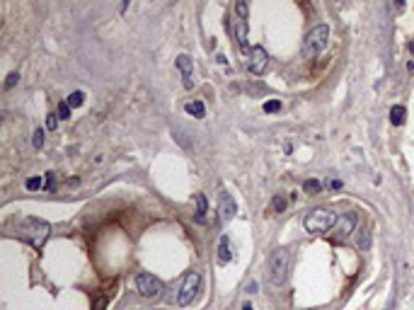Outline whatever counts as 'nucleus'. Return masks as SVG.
<instances>
[{
    "label": "nucleus",
    "instance_id": "nucleus-11",
    "mask_svg": "<svg viewBox=\"0 0 414 310\" xmlns=\"http://www.w3.org/2000/svg\"><path fill=\"white\" fill-rule=\"evenodd\" d=\"M356 221H358V216H356L354 211H349V213L339 216V221H337V226H334V230H337L339 235H349V233H354Z\"/></svg>",
    "mask_w": 414,
    "mask_h": 310
},
{
    "label": "nucleus",
    "instance_id": "nucleus-29",
    "mask_svg": "<svg viewBox=\"0 0 414 310\" xmlns=\"http://www.w3.org/2000/svg\"><path fill=\"white\" fill-rule=\"evenodd\" d=\"M242 310H255V308H252L250 303H245V306H242Z\"/></svg>",
    "mask_w": 414,
    "mask_h": 310
},
{
    "label": "nucleus",
    "instance_id": "nucleus-25",
    "mask_svg": "<svg viewBox=\"0 0 414 310\" xmlns=\"http://www.w3.org/2000/svg\"><path fill=\"white\" fill-rule=\"evenodd\" d=\"M104 308H107V296H99L95 301V310H104Z\"/></svg>",
    "mask_w": 414,
    "mask_h": 310
},
{
    "label": "nucleus",
    "instance_id": "nucleus-19",
    "mask_svg": "<svg viewBox=\"0 0 414 310\" xmlns=\"http://www.w3.org/2000/svg\"><path fill=\"white\" fill-rule=\"evenodd\" d=\"M25 187H27L30 192H36V189H44L46 184H44V179H41V177H30V179L25 182Z\"/></svg>",
    "mask_w": 414,
    "mask_h": 310
},
{
    "label": "nucleus",
    "instance_id": "nucleus-22",
    "mask_svg": "<svg viewBox=\"0 0 414 310\" xmlns=\"http://www.w3.org/2000/svg\"><path fill=\"white\" fill-rule=\"evenodd\" d=\"M59 119H70V104L68 102H61L59 104Z\"/></svg>",
    "mask_w": 414,
    "mask_h": 310
},
{
    "label": "nucleus",
    "instance_id": "nucleus-9",
    "mask_svg": "<svg viewBox=\"0 0 414 310\" xmlns=\"http://www.w3.org/2000/svg\"><path fill=\"white\" fill-rule=\"evenodd\" d=\"M175 66H177V70L182 73V83H184V87L191 90V87H194V63H191V58L187 56V54H182V56H177Z\"/></svg>",
    "mask_w": 414,
    "mask_h": 310
},
{
    "label": "nucleus",
    "instance_id": "nucleus-20",
    "mask_svg": "<svg viewBox=\"0 0 414 310\" xmlns=\"http://www.w3.org/2000/svg\"><path fill=\"white\" fill-rule=\"evenodd\" d=\"M32 145H34V148H41V145H44V129H36V131H34Z\"/></svg>",
    "mask_w": 414,
    "mask_h": 310
},
{
    "label": "nucleus",
    "instance_id": "nucleus-27",
    "mask_svg": "<svg viewBox=\"0 0 414 310\" xmlns=\"http://www.w3.org/2000/svg\"><path fill=\"white\" fill-rule=\"evenodd\" d=\"M327 187H329V189H342V182H339V179H329Z\"/></svg>",
    "mask_w": 414,
    "mask_h": 310
},
{
    "label": "nucleus",
    "instance_id": "nucleus-12",
    "mask_svg": "<svg viewBox=\"0 0 414 310\" xmlns=\"http://www.w3.org/2000/svg\"><path fill=\"white\" fill-rule=\"evenodd\" d=\"M233 259V252H230V238L228 235H221L218 240V262L221 264H228Z\"/></svg>",
    "mask_w": 414,
    "mask_h": 310
},
{
    "label": "nucleus",
    "instance_id": "nucleus-7",
    "mask_svg": "<svg viewBox=\"0 0 414 310\" xmlns=\"http://www.w3.org/2000/svg\"><path fill=\"white\" fill-rule=\"evenodd\" d=\"M235 12H237V25H235V39H237V46L242 51H247V2H237L235 5Z\"/></svg>",
    "mask_w": 414,
    "mask_h": 310
},
{
    "label": "nucleus",
    "instance_id": "nucleus-18",
    "mask_svg": "<svg viewBox=\"0 0 414 310\" xmlns=\"http://www.w3.org/2000/svg\"><path fill=\"white\" fill-rule=\"evenodd\" d=\"M303 189H305L308 194H320L322 184H320L318 179H308V182H303Z\"/></svg>",
    "mask_w": 414,
    "mask_h": 310
},
{
    "label": "nucleus",
    "instance_id": "nucleus-4",
    "mask_svg": "<svg viewBox=\"0 0 414 310\" xmlns=\"http://www.w3.org/2000/svg\"><path fill=\"white\" fill-rule=\"evenodd\" d=\"M327 44H329V27L327 25H318V27H313L305 34V39H303V54L308 58L320 56L327 49Z\"/></svg>",
    "mask_w": 414,
    "mask_h": 310
},
{
    "label": "nucleus",
    "instance_id": "nucleus-24",
    "mask_svg": "<svg viewBox=\"0 0 414 310\" xmlns=\"http://www.w3.org/2000/svg\"><path fill=\"white\" fill-rule=\"evenodd\" d=\"M17 80H20V75H17V73H10L7 80H5V90H12V87L17 85Z\"/></svg>",
    "mask_w": 414,
    "mask_h": 310
},
{
    "label": "nucleus",
    "instance_id": "nucleus-1",
    "mask_svg": "<svg viewBox=\"0 0 414 310\" xmlns=\"http://www.w3.org/2000/svg\"><path fill=\"white\" fill-rule=\"evenodd\" d=\"M49 235H51V226L46 221H41V218H27L17 228V238L25 240V242H30L32 247H36V250H41L46 245Z\"/></svg>",
    "mask_w": 414,
    "mask_h": 310
},
{
    "label": "nucleus",
    "instance_id": "nucleus-28",
    "mask_svg": "<svg viewBox=\"0 0 414 310\" xmlns=\"http://www.w3.org/2000/svg\"><path fill=\"white\" fill-rule=\"evenodd\" d=\"M247 291H250V293H255V291H257V281L247 283Z\"/></svg>",
    "mask_w": 414,
    "mask_h": 310
},
{
    "label": "nucleus",
    "instance_id": "nucleus-8",
    "mask_svg": "<svg viewBox=\"0 0 414 310\" xmlns=\"http://www.w3.org/2000/svg\"><path fill=\"white\" fill-rule=\"evenodd\" d=\"M266 63H269V54H266V49H264V46H255V49L250 51V63H247L250 73L262 75V73L266 70Z\"/></svg>",
    "mask_w": 414,
    "mask_h": 310
},
{
    "label": "nucleus",
    "instance_id": "nucleus-17",
    "mask_svg": "<svg viewBox=\"0 0 414 310\" xmlns=\"http://www.w3.org/2000/svg\"><path fill=\"white\" fill-rule=\"evenodd\" d=\"M286 206H288V201H286V197H274V201H271V211L274 213H284L286 211Z\"/></svg>",
    "mask_w": 414,
    "mask_h": 310
},
{
    "label": "nucleus",
    "instance_id": "nucleus-6",
    "mask_svg": "<svg viewBox=\"0 0 414 310\" xmlns=\"http://www.w3.org/2000/svg\"><path fill=\"white\" fill-rule=\"evenodd\" d=\"M136 288H138V293L143 296V298H148V301H158L160 296H162V291H165V283L160 281L158 276H153L148 272H143V274H138L136 276Z\"/></svg>",
    "mask_w": 414,
    "mask_h": 310
},
{
    "label": "nucleus",
    "instance_id": "nucleus-23",
    "mask_svg": "<svg viewBox=\"0 0 414 310\" xmlns=\"http://www.w3.org/2000/svg\"><path fill=\"white\" fill-rule=\"evenodd\" d=\"M46 189H49V192L56 189V174H54V172H46Z\"/></svg>",
    "mask_w": 414,
    "mask_h": 310
},
{
    "label": "nucleus",
    "instance_id": "nucleus-15",
    "mask_svg": "<svg viewBox=\"0 0 414 310\" xmlns=\"http://www.w3.org/2000/svg\"><path fill=\"white\" fill-rule=\"evenodd\" d=\"M206 211H208L206 197H204V194H196V223H204V221H206Z\"/></svg>",
    "mask_w": 414,
    "mask_h": 310
},
{
    "label": "nucleus",
    "instance_id": "nucleus-13",
    "mask_svg": "<svg viewBox=\"0 0 414 310\" xmlns=\"http://www.w3.org/2000/svg\"><path fill=\"white\" fill-rule=\"evenodd\" d=\"M184 112L196 116V119H204V116H206V107H204V102L194 100V102H187V104H184Z\"/></svg>",
    "mask_w": 414,
    "mask_h": 310
},
{
    "label": "nucleus",
    "instance_id": "nucleus-2",
    "mask_svg": "<svg viewBox=\"0 0 414 310\" xmlns=\"http://www.w3.org/2000/svg\"><path fill=\"white\" fill-rule=\"evenodd\" d=\"M337 221H339V216H337L334 211H329V208H313L310 213H305L303 226H305L308 233L322 235V233H327V230H334Z\"/></svg>",
    "mask_w": 414,
    "mask_h": 310
},
{
    "label": "nucleus",
    "instance_id": "nucleus-16",
    "mask_svg": "<svg viewBox=\"0 0 414 310\" xmlns=\"http://www.w3.org/2000/svg\"><path fill=\"white\" fill-rule=\"evenodd\" d=\"M65 102L70 104V109H73V107H83V104H85V92L75 90V92H70V95H68V100H65Z\"/></svg>",
    "mask_w": 414,
    "mask_h": 310
},
{
    "label": "nucleus",
    "instance_id": "nucleus-14",
    "mask_svg": "<svg viewBox=\"0 0 414 310\" xmlns=\"http://www.w3.org/2000/svg\"><path fill=\"white\" fill-rule=\"evenodd\" d=\"M405 116H407V109H405L402 104H395V107L390 109V121H392V126H402V124H405Z\"/></svg>",
    "mask_w": 414,
    "mask_h": 310
},
{
    "label": "nucleus",
    "instance_id": "nucleus-10",
    "mask_svg": "<svg viewBox=\"0 0 414 310\" xmlns=\"http://www.w3.org/2000/svg\"><path fill=\"white\" fill-rule=\"evenodd\" d=\"M237 213V204L233 201L230 194H221V204H218V218L223 221V223H228L233 216Z\"/></svg>",
    "mask_w": 414,
    "mask_h": 310
},
{
    "label": "nucleus",
    "instance_id": "nucleus-21",
    "mask_svg": "<svg viewBox=\"0 0 414 310\" xmlns=\"http://www.w3.org/2000/svg\"><path fill=\"white\" fill-rule=\"evenodd\" d=\"M281 109V102L279 100H269V102H264V112L271 114V112H279Z\"/></svg>",
    "mask_w": 414,
    "mask_h": 310
},
{
    "label": "nucleus",
    "instance_id": "nucleus-26",
    "mask_svg": "<svg viewBox=\"0 0 414 310\" xmlns=\"http://www.w3.org/2000/svg\"><path fill=\"white\" fill-rule=\"evenodd\" d=\"M56 116H59V114H49V119H46V129H56V124H59Z\"/></svg>",
    "mask_w": 414,
    "mask_h": 310
},
{
    "label": "nucleus",
    "instance_id": "nucleus-5",
    "mask_svg": "<svg viewBox=\"0 0 414 310\" xmlns=\"http://www.w3.org/2000/svg\"><path fill=\"white\" fill-rule=\"evenodd\" d=\"M199 291H201V274L199 272H189L184 276V283H182V288H179V293H177V306L179 308L191 306L194 298L199 296Z\"/></svg>",
    "mask_w": 414,
    "mask_h": 310
},
{
    "label": "nucleus",
    "instance_id": "nucleus-3",
    "mask_svg": "<svg viewBox=\"0 0 414 310\" xmlns=\"http://www.w3.org/2000/svg\"><path fill=\"white\" fill-rule=\"evenodd\" d=\"M288 272H291V254L288 250H276L269 257V281L274 286H284L286 279H288Z\"/></svg>",
    "mask_w": 414,
    "mask_h": 310
}]
</instances>
